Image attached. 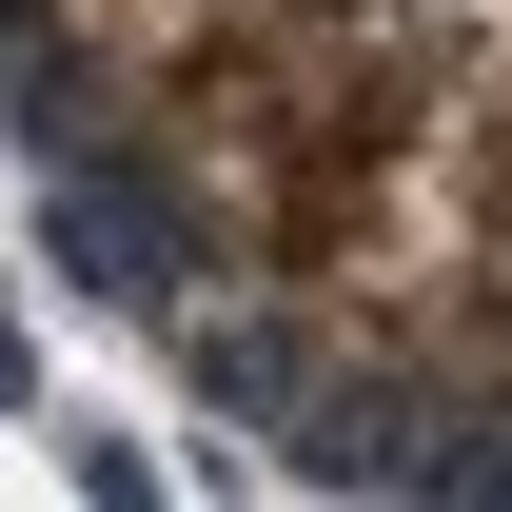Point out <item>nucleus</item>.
<instances>
[{"label": "nucleus", "instance_id": "1", "mask_svg": "<svg viewBox=\"0 0 512 512\" xmlns=\"http://www.w3.org/2000/svg\"><path fill=\"white\" fill-rule=\"evenodd\" d=\"M0 237L197 453L512 512V0H0Z\"/></svg>", "mask_w": 512, "mask_h": 512}]
</instances>
